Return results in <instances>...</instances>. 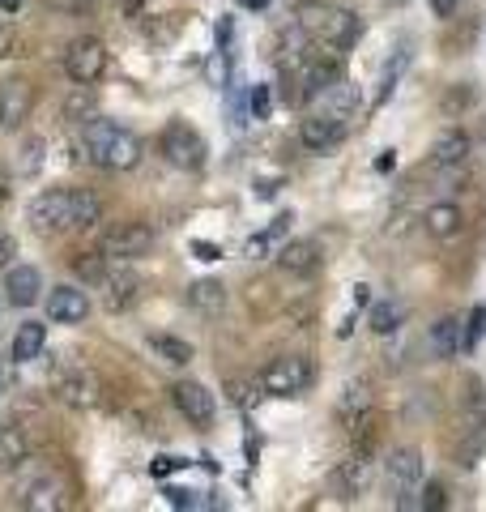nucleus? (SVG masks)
Segmentation results:
<instances>
[{"label":"nucleus","mask_w":486,"mask_h":512,"mask_svg":"<svg viewBox=\"0 0 486 512\" xmlns=\"http://www.w3.org/2000/svg\"><path fill=\"white\" fill-rule=\"evenodd\" d=\"M99 218H103V201L86 188H52L30 201V227L39 235L81 231V227H94Z\"/></svg>","instance_id":"f257e3e1"},{"label":"nucleus","mask_w":486,"mask_h":512,"mask_svg":"<svg viewBox=\"0 0 486 512\" xmlns=\"http://www.w3.org/2000/svg\"><path fill=\"white\" fill-rule=\"evenodd\" d=\"M77 150L86 163L103 167V171H133L141 163V141L128 133V128L111 124V120H86V128H81V141Z\"/></svg>","instance_id":"f03ea898"},{"label":"nucleus","mask_w":486,"mask_h":512,"mask_svg":"<svg viewBox=\"0 0 486 512\" xmlns=\"http://www.w3.org/2000/svg\"><path fill=\"white\" fill-rule=\"evenodd\" d=\"M295 22H299V30H303V35L312 39V43H320V47H337V52L354 47V43H359V35H363V22L354 18L350 9H342V5H324V0H307V5H299Z\"/></svg>","instance_id":"7ed1b4c3"},{"label":"nucleus","mask_w":486,"mask_h":512,"mask_svg":"<svg viewBox=\"0 0 486 512\" xmlns=\"http://www.w3.org/2000/svg\"><path fill=\"white\" fill-rule=\"evenodd\" d=\"M312 363H307L303 355H278L265 372H261V389L269 397H299L307 393V384H312Z\"/></svg>","instance_id":"20e7f679"},{"label":"nucleus","mask_w":486,"mask_h":512,"mask_svg":"<svg viewBox=\"0 0 486 512\" xmlns=\"http://www.w3.org/2000/svg\"><path fill=\"white\" fill-rule=\"evenodd\" d=\"M64 73H69L73 86H94L107 73V47L103 39H73L69 52H64Z\"/></svg>","instance_id":"39448f33"},{"label":"nucleus","mask_w":486,"mask_h":512,"mask_svg":"<svg viewBox=\"0 0 486 512\" xmlns=\"http://www.w3.org/2000/svg\"><path fill=\"white\" fill-rule=\"evenodd\" d=\"M158 150H162V158H167L171 167H180V171H201L205 154H209L201 133H197V128H188V124H171L167 133H162Z\"/></svg>","instance_id":"423d86ee"},{"label":"nucleus","mask_w":486,"mask_h":512,"mask_svg":"<svg viewBox=\"0 0 486 512\" xmlns=\"http://www.w3.org/2000/svg\"><path fill=\"white\" fill-rule=\"evenodd\" d=\"M150 248H154V231L145 227V222H120V227H111L99 244V252L107 261H137V256H145Z\"/></svg>","instance_id":"0eeeda50"},{"label":"nucleus","mask_w":486,"mask_h":512,"mask_svg":"<svg viewBox=\"0 0 486 512\" xmlns=\"http://www.w3.org/2000/svg\"><path fill=\"white\" fill-rule=\"evenodd\" d=\"M384 470H388V483H393L401 495H397V508H418V500H410L414 487L423 483V453L418 448H393V457L384 461Z\"/></svg>","instance_id":"6e6552de"},{"label":"nucleus","mask_w":486,"mask_h":512,"mask_svg":"<svg viewBox=\"0 0 486 512\" xmlns=\"http://www.w3.org/2000/svg\"><path fill=\"white\" fill-rule=\"evenodd\" d=\"M30 111H35V86L22 82V77L0 82V128H5V133L22 128L30 120Z\"/></svg>","instance_id":"1a4fd4ad"},{"label":"nucleus","mask_w":486,"mask_h":512,"mask_svg":"<svg viewBox=\"0 0 486 512\" xmlns=\"http://www.w3.org/2000/svg\"><path fill=\"white\" fill-rule=\"evenodd\" d=\"M171 397H175V410H180L188 423H197V427L214 423L218 402H214V393H209L205 384H197V380H180V384L171 389Z\"/></svg>","instance_id":"9d476101"},{"label":"nucleus","mask_w":486,"mask_h":512,"mask_svg":"<svg viewBox=\"0 0 486 512\" xmlns=\"http://www.w3.org/2000/svg\"><path fill=\"white\" fill-rule=\"evenodd\" d=\"M56 397L73 410H94L103 402V380L94 372H69L56 380Z\"/></svg>","instance_id":"9b49d317"},{"label":"nucleus","mask_w":486,"mask_h":512,"mask_svg":"<svg viewBox=\"0 0 486 512\" xmlns=\"http://www.w3.org/2000/svg\"><path fill=\"white\" fill-rule=\"evenodd\" d=\"M342 137H346V124L337 116H329V111H316V116L299 120V141L307 150H316V154L342 146Z\"/></svg>","instance_id":"f8f14e48"},{"label":"nucleus","mask_w":486,"mask_h":512,"mask_svg":"<svg viewBox=\"0 0 486 512\" xmlns=\"http://www.w3.org/2000/svg\"><path fill=\"white\" fill-rule=\"evenodd\" d=\"M86 312H90L86 291H77V286H52V295H47V316H52L56 325H81Z\"/></svg>","instance_id":"ddd939ff"},{"label":"nucleus","mask_w":486,"mask_h":512,"mask_svg":"<svg viewBox=\"0 0 486 512\" xmlns=\"http://www.w3.org/2000/svg\"><path fill=\"white\" fill-rule=\"evenodd\" d=\"M5 291H9L13 308H30V303H39V295H43V274L35 265H9Z\"/></svg>","instance_id":"4468645a"},{"label":"nucleus","mask_w":486,"mask_h":512,"mask_svg":"<svg viewBox=\"0 0 486 512\" xmlns=\"http://www.w3.org/2000/svg\"><path fill=\"white\" fill-rule=\"evenodd\" d=\"M320 261H324V252H320L316 239H290V244H282V252H278V265L286 274H299V278L316 274Z\"/></svg>","instance_id":"2eb2a0df"},{"label":"nucleus","mask_w":486,"mask_h":512,"mask_svg":"<svg viewBox=\"0 0 486 512\" xmlns=\"http://www.w3.org/2000/svg\"><path fill=\"white\" fill-rule=\"evenodd\" d=\"M107 286V308L111 312H124V308H133V303L141 299V274H133V269H107V278L99 282Z\"/></svg>","instance_id":"dca6fc26"},{"label":"nucleus","mask_w":486,"mask_h":512,"mask_svg":"<svg viewBox=\"0 0 486 512\" xmlns=\"http://www.w3.org/2000/svg\"><path fill=\"white\" fill-rule=\"evenodd\" d=\"M461 316H440L431 325V333H427V346H431V355L435 359H457V350H461Z\"/></svg>","instance_id":"f3484780"},{"label":"nucleus","mask_w":486,"mask_h":512,"mask_svg":"<svg viewBox=\"0 0 486 512\" xmlns=\"http://www.w3.org/2000/svg\"><path fill=\"white\" fill-rule=\"evenodd\" d=\"M423 227H427V235H435V239H452V235H461V227H465V214H461V205H452V201L427 205Z\"/></svg>","instance_id":"a211bd4d"},{"label":"nucleus","mask_w":486,"mask_h":512,"mask_svg":"<svg viewBox=\"0 0 486 512\" xmlns=\"http://www.w3.org/2000/svg\"><path fill=\"white\" fill-rule=\"evenodd\" d=\"M320 103H324V111H329V116H337L342 124L359 116V90H354L350 82H342V77H337L333 86L320 90Z\"/></svg>","instance_id":"6ab92c4d"},{"label":"nucleus","mask_w":486,"mask_h":512,"mask_svg":"<svg viewBox=\"0 0 486 512\" xmlns=\"http://www.w3.org/2000/svg\"><path fill=\"white\" fill-rule=\"evenodd\" d=\"M465 158H469V137L461 133V128H448V133L431 146V167H440V171L461 167Z\"/></svg>","instance_id":"aec40b11"},{"label":"nucleus","mask_w":486,"mask_h":512,"mask_svg":"<svg viewBox=\"0 0 486 512\" xmlns=\"http://www.w3.org/2000/svg\"><path fill=\"white\" fill-rule=\"evenodd\" d=\"M43 346H47V329L39 325V320H26V325H18V333H13V359L18 363H30V359H39L43 355Z\"/></svg>","instance_id":"412c9836"},{"label":"nucleus","mask_w":486,"mask_h":512,"mask_svg":"<svg viewBox=\"0 0 486 512\" xmlns=\"http://www.w3.org/2000/svg\"><path fill=\"white\" fill-rule=\"evenodd\" d=\"M188 308H197L205 316H214L226 308V286L218 278H201V282H192L188 286Z\"/></svg>","instance_id":"4be33fe9"},{"label":"nucleus","mask_w":486,"mask_h":512,"mask_svg":"<svg viewBox=\"0 0 486 512\" xmlns=\"http://www.w3.org/2000/svg\"><path fill=\"white\" fill-rule=\"evenodd\" d=\"M367 483H371V461H367V453H354L350 461L337 466V491H342V495H359V491H367Z\"/></svg>","instance_id":"5701e85b"},{"label":"nucleus","mask_w":486,"mask_h":512,"mask_svg":"<svg viewBox=\"0 0 486 512\" xmlns=\"http://www.w3.org/2000/svg\"><path fill=\"white\" fill-rule=\"evenodd\" d=\"M22 508H26V512H52V508H64V483H60V478H39V483L26 491Z\"/></svg>","instance_id":"b1692460"},{"label":"nucleus","mask_w":486,"mask_h":512,"mask_svg":"<svg viewBox=\"0 0 486 512\" xmlns=\"http://www.w3.org/2000/svg\"><path fill=\"white\" fill-rule=\"evenodd\" d=\"M337 410H342V419H346V423H354L359 414H367V410H371V384H367V380H346Z\"/></svg>","instance_id":"393cba45"},{"label":"nucleus","mask_w":486,"mask_h":512,"mask_svg":"<svg viewBox=\"0 0 486 512\" xmlns=\"http://www.w3.org/2000/svg\"><path fill=\"white\" fill-rule=\"evenodd\" d=\"M150 350L158 359H167V363H175V367H184V363H192V346L184 342V338H171V333H150Z\"/></svg>","instance_id":"a878e982"},{"label":"nucleus","mask_w":486,"mask_h":512,"mask_svg":"<svg viewBox=\"0 0 486 512\" xmlns=\"http://www.w3.org/2000/svg\"><path fill=\"white\" fill-rule=\"evenodd\" d=\"M26 461V436L22 427H0V470H13Z\"/></svg>","instance_id":"bb28decb"},{"label":"nucleus","mask_w":486,"mask_h":512,"mask_svg":"<svg viewBox=\"0 0 486 512\" xmlns=\"http://www.w3.org/2000/svg\"><path fill=\"white\" fill-rule=\"evenodd\" d=\"M94 111H99V99H94V90H90V86H77V90L69 94V103H64V120L86 124V120H94Z\"/></svg>","instance_id":"cd10ccee"},{"label":"nucleus","mask_w":486,"mask_h":512,"mask_svg":"<svg viewBox=\"0 0 486 512\" xmlns=\"http://www.w3.org/2000/svg\"><path fill=\"white\" fill-rule=\"evenodd\" d=\"M73 274L81 282H90V286H99L107 278V256L103 252H81L77 261H73Z\"/></svg>","instance_id":"c85d7f7f"},{"label":"nucleus","mask_w":486,"mask_h":512,"mask_svg":"<svg viewBox=\"0 0 486 512\" xmlns=\"http://www.w3.org/2000/svg\"><path fill=\"white\" fill-rule=\"evenodd\" d=\"M401 303H393V299H384V303H376L371 308V333H380V338H388L397 325H401Z\"/></svg>","instance_id":"c756f323"},{"label":"nucleus","mask_w":486,"mask_h":512,"mask_svg":"<svg viewBox=\"0 0 486 512\" xmlns=\"http://www.w3.org/2000/svg\"><path fill=\"white\" fill-rule=\"evenodd\" d=\"M482 333H486V308H474L469 312V325H465V346H478L482 342Z\"/></svg>","instance_id":"7c9ffc66"},{"label":"nucleus","mask_w":486,"mask_h":512,"mask_svg":"<svg viewBox=\"0 0 486 512\" xmlns=\"http://www.w3.org/2000/svg\"><path fill=\"white\" fill-rule=\"evenodd\" d=\"M444 504H448L444 487H440V483H427V491H423V500H418V508H444Z\"/></svg>","instance_id":"2f4dec72"},{"label":"nucleus","mask_w":486,"mask_h":512,"mask_svg":"<svg viewBox=\"0 0 486 512\" xmlns=\"http://www.w3.org/2000/svg\"><path fill=\"white\" fill-rule=\"evenodd\" d=\"M252 116H256V120L269 116V90H265V86H256V94H252Z\"/></svg>","instance_id":"473e14b6"},{"label":"nucleus","mask_w":486,"mask_h":512,"mask_svg":"<svg viewBox=\"0 0 486 512\" xmlns=\"http://www.w3.org/2000/svg\"><path fill=\"white\" fill-rule=\"evenodd\" d=\"M13 252H18V244H13V235H9V231H0V269H9Z\"/></svg>","instance_id":"72a5a7b5"},{"label":"nucleus","mask_w":486,"mask_h":512,"mask_svg":"<svg viewBox=\"0 0 486 512\" xmlns=\"http://www.w3.org/2000/svg\"><path fill=\"white\" fill-rule=\"evenodd\" d=\"M457 9H461V0H431V13H435V18H452Z\"/></svg>","instance_id":"f704fd0d"},{"label":"nucleus","mask_w":486,"mask_h":512,"mask_svg":"<svg viewBox=\"0 0 486 512\" xmlns=\"http://www.w3.org/2000/svg\"><path fill=\"white\" fill-rule=\"evenodd\" d=\"M13 43H18V35H13V30H9L5 22H0V60L13 56Z\"/></svg>","instance_id":"c9c22d12"},{"label":"nucleus","mask_w":486,"mask_h":512,"mask_svg":"<svg viewBox=\"0 0 486 512\" xmlns=\"http://www.w3.org/2000/svg\"><path fill=\"white\" fill-rule=\"evenodd\" d=\"M39 154H43V141H30V146H26V163H22V171H35V167H39Z\"/></svg>","instance_id":"e433bc0d"},{"label":"nucleus","mask_w":486,"mask_h":512,"mask_svg":"<svg viewBox=\"0 0 486 512\" xmlns=\"http://www.w3.org/2000/svg\"><path fill=\"white\" fill-rule=\"evenodd\" d=\"M167 495H171V504H175V508H197V504H201L192 491H167Z\"/></svg>","instance_id":"4c0bfd02"},{"label":"nucleus","mask_w":486,"mask_h":512,"mask_svg":"<svg viewBox=\"0 0 486 512\" xmlns=\"http://www.w3.org/2000/svg\"><path fill=\"white\" fill-rule=\"evenodd\" d=\"M56 5H64L69 13H86V9H94V5H99V0H56Z\"/></svg>","instance_id":"58836bf2"},{"label":"nucleus","mask_w":486,"mask_h":512,"mask_svg":"<svg viewBox=\"0 0 486 512\" xmlns=\"http://www.w3.org/2000/svg\"><path fill=\"white\" fill-rule=\"evenodd\" d=\"M192 248H197V252H201V261H218V256H222V248H214V244H205V239H197V244H192Z\"/></svg>","instance_id":"ea45409f"},{"label":"nucleus","mask_w":486,"mask_h":512,"mask_svg":"<svg viewBox=\"0 0 486 512\" xmlns=\"http://www.w3.org/2000/svg\"><path fill=\"white\" fill-rule=\"evenodd\" d=\"M175 466H180V461H175V457H162V461H158V466H154V474L162 478V474H171Z\"/></svg>","instance_id":"a19ab883"},{"label":"nucleus","mask_w":486,"mask_h":512,"mask_svg":"<svg viewBox=\"0 0 486 512\" xmlns=\"http://www.w3.org/2000/svg\"><path fill=\"white\" fill-rule=\"evenodd\" d=\"M26 5V0H0V9H5V13H18Z\"/></svg>","instance_id":"79ce46f5"},{"label":"nucleus","mask_w":486,"mask_h":512,"mask_svg":"<svg viewBox=\"0 0 486 512\" xmlns=\"http://www.w3.org/2000/svg\"><path fill=\"white\" fill-rule=\"evenodd\" d=\"M384 5H393V9H401V5H405V0H384Z\"/></svg>","instance_id":"37998d69"},{"label":"nucleus","mask_w":486,"mask_h":512,"mask_svg":"<svg viewBox=\"0 0 486 512\" xmlns=\"http://www.w3.org/2000/svg\"><path fill=\"white\" fill-rule=\"evenodd\" d=\"M239 5H265V0H239Z\"/></svg>","instance_id":"c03bdc74"},{"label":"nucleus","mask_w":486,"mask_h":512,"mask_svg":"<svg viewBox=\"0 0 486 512\" xmlns=\"http://www.w3.org/2000/svg\"><path fill=\"white\" fill-rule=\"evenodd\" d=\"M0 376H5V359H0Z\"/></svg>","instance_id":"a18cd8bd"}]
</instances>
